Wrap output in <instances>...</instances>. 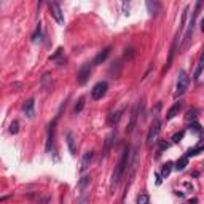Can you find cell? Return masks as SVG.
I'll return each instance as SVG.
<instances>
[{
    "label": "cell",
    "mask_w": 204,
    "mask_h": 204,
    "mask_svg": "<svg viewBox=\"0 0 204 204\" xmlns=\"http://www.w3.org/2000/svg\"><path fill=\"white\" fill-rule=\"evenodd\" d=\"M159 131H161V121H159V118L156 115L155 120H153V123H152V126H150V129H149V134H147V147H149V149H152V147L158 142Z\"/></svg>",
    "instance_id": "obj_2"
},
{
    "label": "cell",
    "mask_w": 204,
    "mask_h": 204,
    "mask_svg": "<svg viewBox=\"0 0 204 204\" xmlns=\"http://www.w3.org/2000/svg\"><path fill=\"white\" fill-rule=\"evenodd\" d=\"M172 166H174V164L171 163V161H169V163H166V164L163 166V171H161V177H164V179H166L167 175L171 174V171H172Z\"/></svg>",
    "instance_id": "obj_21"
},
{
    "label": "cell",
    "mask_w": 204,
    "mask_h": 204,
    "mask_svg": "<svg viewBox=\"0 0 204 204\" xmlns=\"http://www.w3.org/2000/svg\"><path fill=\"white\" fill-rule=\"evenodd\" d=\"M24 113H26L27 118H34L35 116V101L34 99H29L24 104Z\"/></svg>",
    "instance_id": "obj_11"
},
{
    "label": "cell",
    "mask_w": 204,
    "mask_h": 204,
    "mask_svg": "<svg viewBox=\"0 0 204 204\" xmlns=\"http://www.w3.org/2000/svg\"><path fill=\"white\" fill-rule=\"evenodd\" d=\"M89 75H91V64L86 62V64H83L78 70V73H77V80H78L80 85H85V83L89 80Z\"/></svg>",
    "instance_id": "obj_6"
},
{
    "label": "cell",
    "mask_w": 204,
    "mask_h": 204,
    "mask_svg": "<svg viewBox=\"0 0 204 204\" xmlns=\"http://www.w3.org/2000/svg\"><path fill=\"white\" fill-rule=\"evenodd\" d=\"M83 107H85V97H80L78 102H77V105H75V109H73V112H75V113H80V112L83 110Z\"/></svg>",
    "instance_id": "obj_24"
},
{
    "label": "cell",
    "mask_w": 204,
    "mask_h": 204,
    "mask_svg": "<svg viewBox=\"0 0 204 204\" xmlns=\"http://www.w3.org/2000/svg\"><path fill=\"white\" fill-rule=\"evenodd\" d=\"M180 109H182V102H177V104H174L172 107L169 109V112H167V113H166V120H167V121L177 116V113L180 112Z\"/></svg>",
    "instance_id": "obj_14"
},
{
    "label": "cell",
    "mask_w": 204,
    "mask_h": 204,
    "mask_svg": "<svg viewBox=\"0 0 204 204\" xmlns=\"http://www.w3.org/2000/svg\"><path fill=\"white\" fill-rule=\"evenodd\" d=\"M110 50H112L110 46L104 48V50H102V51H101L99 54H97L96 58H94V62H93V64H94V66H99V64H102V62H104L105 59L109 58V54H110Z\"/></svg>",
    "instance_id": "obj_12"
},
{
    "label": "cell",
    "mask_w": 204,
    "mask_h": 204,
    "mask_svg": "<svg viewBox=\"0 0 204 204\" xmlns=\"http://www.w3.org/2000/svg\"><path fill=\"white\" fill-rule=\"evenodd\" d=\"M187 164H188V158L187 156H182L180 159H177V163H175V169L177 171H184L185 167H187Z\"/></svg>",
    "instance_id": "obj_18"
},
{
    "label": "cell",
    "mask_w": 204,
    "mask_h": 204,
    "mask_svg": "<svg viewBox=\"0 0 204 204\" xmlns=\"http://www.w3.org/2000/svg\"><path fill=\"white\" fill-rule=\"evenodd\" d=\"M177 40H179V35L175 37V40H174V43H172V48H171V51H169V58H167V62H166V67H164V70H167L171 67V64H172V61H174V53H175V48H177Z\"/></svg>",
    "instance_id": "obj_15"
},
{
    "label": "cell",
    "mask_w": 204,
    "mask_h": 204,
    "mask_svg": "<svg viewBox=\"0 0 204 204\" xmlns=\"http://www.w3.org/2000/svg\"><path fill=\"white\" fill-rule=\"evenodd\" d=\"M139 107H140V105L137 104L136 107L132 109V112H131V120H129V123H128V128H126V132H128V134H131V132L134 131V128H136L137 116H139Z\"/></svg>",
    "instance_id": "obj_9"
},
{
    "label": "cell",
    "mask_w": 204,
    "mask_h": 204,
    "mask_svg": "<svg viewBox=\"0 0 204 204\" xmlns=\"http://www.w3.org/2000/svg\"><path fill=\"white\" fill-rule=\"evenodd\" d=\"M61 54H62V48H59V50H58V51H56V53H54V54L51 56V58H50V59H51V61H54V59H56V58H58V56H61Z\"/></svg>",
    "instance_id": "obj_29"
},
{
    "label": "cell",
    "mask_w": 204,
    "mask_h": 204,
    "mask_svg": "<svg viewBox=\"0 0 204 204\" xmlns=\"http://www.w3.org/2000/svg\"><path fill=\"white\" fill-rule=\"evenodd\" d=\"M201 30H204V19L201 21Z\"/></svg>",
    "instance_id": "obj_31"
},
{
    "label": "cell",
    "mask_w": 204,
    "mask_h": 204,
    "mask_svg": "<svg viewBox=\"0 0 204 204\" xmlns=\"http://www.w3.org/2000/svg\"><path fill=\"white\" fill-rule=\"evenodd\" d=\"M40 32H41V27H40V24H38V27H37V30H35V34L32 35V41H37V38L40 37Z\"/></svg>",
    "instance_id": "obj_28"
},
{
    "label": "cell",
    "mask_w": 204,
    "mask_h": 204,
    "mask_svg": "<svg viewBox=\"0 0 204 204\" xmlns=\"http://www.w3.org/2000/svg\"><path fill=\"white\" fill-rule=\"evenodd\" d=\"M147 8H149L150 10V13H152V15H156V11L161 8V5L158 3V2H147Z\"/></svg>",
    "instance_id": "obj_20"
},
{
    "label": "cell",
    "mask_w": 204,
    "mask_h": 204,
    "mask_svg": "<svg viewBox=\"0 0 204 204\" xmlns=\"http://www.w3.org/2000/svg\"><path fill=\"white\" fill-rule=\"evenodd\" d=\"M93 156H94L93 152H86L85 155H83L81 163H80V172H85L88 167H89V163H91V159H93Z\"/></svg>",
    "instance_id": "obj_10"
},
{
    "label": "cell",
    "mask_w": 204,
    "mask_h": 204,
    "mask_svg": "<svg viewBox=\"0 0 204 204\" xmlns=\"http://www.w3.org/2000/svg\"><path fill=\"white\" fill-rule=\"evenodd\" d=\"M58 120H59V115L50 123V126H48V139H46V147H45L46 152L51 150V145H53V140H54V129H56V123H58Z\"/></svg>",
    "instance_id": "obj_8"
},
{
    "label": "cell",
    "mask_w": 204,
    "mask_h": 204,
    "mask_svg": "<svg viewBox=\"0 0 204 204\" xmlns=\"http://www.w3.org/2000/svg\"><path fill=\"white\" fill-rule=\"evenodd\" d=\"M88 201H89V198H88V196L85 195V196H83V198H81L80 201H77V204H88Z\"/></svg>",
    "instance_id": "obj_30"
},
{
    "label": "cell",
    "mask_w": 204,
    "mask_h": 204,
    "mask_svg": "<svg viewBox=\"0 0 204 204\" xmlns=\"http://www.w3.org/2000/svg\"><path fill=\"white\" fill-rule=\"evenodd\" d=\"M201 152H204V142H199L196 147H193V149H190L188 152H187V155L185 156L187 158H190V156H195V155H199Z\"/></svg>",
    "instance_id": "obj_16"
},
{
    "label": "cell",
    "mask_w": 204,
    "mask_h": 204,
    "mask_svg": "<svg viewBox=\"0 0 204 204\" xmlns=\"http://www.w3.org/2000/svg\"><path fill=\"white\" fill-rule=\"evenodd\" d=\"M201 6H202V2H196V6H195V11H193V15L191 18H190V23H188V29H187V34H185V38H184V46L190 41V38H191V34H193V27H195V21L196 18H198V13L201 10Z\"/></svg>",
    "instance_id": "obj_4"
},
{
    "label": "cell",
    "mask_w": 204,
    "mask_h": 204,
    "mask_svg": "<svg viewBox=\"0 0 204 204\" xmlns=\"http://www.w3.org/2000/svg\"><path fill=\"white\" fill-rule=\"evenodd\" d=\"M188 85H190V77L188 73L185 72L184 69L179 70V77H177V86H175V97H180L187 93L188 89Z\"/></svg>",
    "instance_id": "obj_3"
},
{
    "label": "cell",
    "mask_w": 204,
    "mask_h": 204,
    "mask_svg": "<svg viewBox=\"0 0 204 204\" xmlns=\"http://www.w3.org/2000/svg\"><path fill=\"white\" fill-rule=\"evenodd\" d=\"M48 6H50L51 16L56 19V23H58V24H64V15H62V10H61L59 3L51 2V3H48Z\"/></svg>",
    "instance_id": "obj_7"
},
{
    "label": "cell",
    "mask_w": 204,
    "mask_h": 204,
    "mask_svg": "<svg viewBox=\"0 0 204 204\" xmlns=\"http://www.w3.org/2000/svg\"><path fill=\"white\" fill-rule=\"evenodd\" d=\"M120 116H121V110H118V112H115V113H112V115L109 116V123H110V124H116L118 120H120Z\"/></svg>",
    "instance_id": "obj_23"
},
{
    "label": "cell",
    "mask_w": 204,
    "mask_h": 204,
    "mask_svg": "<svg viewBox=\"0 0 204 204\" xmlns=\"http://www.w3.org/2000/svg\"><path fill=\"white\" fill-rule=\"evenodd\" d=\"M190 129H191V131H195V132H198V134H199L201 137H204V131L201 129V126H199L198 123H191V126H190Z\"/></svg>",
    "instance_id": "obj_25"
},
{
    "label": "cell",
    "mask_w": 204,
    "mask_h": 204,
    "mask_svg": "<svg viewBox=\"0 0 204 204\" xmlns=\"http://www.w3.org/2000/svg\"><path fill=\"white\" fill-rule=\"evenodd\" d=\"M89 182H91V177H89V175H83V177L78 180V188H80V190H85V188L89 185Z\"/></svg>",
    "instance_id": "obj_19"
},
{
    "label": "cell",
    "mask_w": 204,
    "mask_h": 204,
    "mask_svg": "<svg viewBox=\"0 0 204 204\" xmlns=\"http://www.w3.org/2000/svg\"><path fill=\"white\" fill-rule=\"evenodd\" d=\"M41 86H43L46 91L51 89V75L50 73H45L43 77H41Z\"/></svg>",
    "instance_id": "obj_17"
},
{
    "label": "cell",
    "mask_w": 204,
    "mask_h": 204,
    "mask_svg": "<svg viewBox=\"0 0 204 204\" xmlns=\"http://www.w3.org/2000/svg\"><path fill=\"white\" fill-rule=\"evenodd\" d=\"M107 89H109V83H107V81H99V83H96L94 88L91 89V97H93L94 101H99V99H102V97L105 96Z\"/></svg>",
    "instance_id": "obj_5"
},
{
    "label": "cell",
    "mask_w": 204,
    "mask_h": 204,
    "mask_svg": "<svg viewBox=\"0 0 204 204\" xmlns=\"http://www.w3.org/2000/svg\"><path fill=\"white\" fill-rule=\"evenodd\" d=\"M18 131H19V123L15 120V121L10 124V132H11V134H18Z\"/></svg>",
    "instance_id": "obj_26"
},
{
    "label": "cell",
    "mask_w": 204,
    "mask_h": 204,
    "mask_svg": "<svg viewBox=\"0 0 204 204\" xmlns=\"http://www.w3.org/2000/svg\"><path fill=\"white\" fill-rule=\"evenodd\" d=\"M137 204H150V196L147 193H140L137 196Z\"/></svg>",
    "instance_id": "obj_22"
},
{
    "label": "cell",
    "mask_w": 204,
    "mask_h": 204,
    "mask_svg": "<svg viewBox=\"0 0 204 204\" xmlns=\"http://www.w3.org/2000/svg\"><path fill=\"white\" fill-rule=\"evenodd\" d=\"M129 155H131V153H129V147H124V149H123V153H121V158H120L118 164H116L115 171H113V175H112V185H110L112 190H113V187L120 182V179L123 177L126 167L129 166Z\"/></svg>",
    "instance_id": "obj_1"
},
{
    "label": "cell",
    "mask_w": 204,
    "mask_h": 204,
    "mask_svg": "<svg viewBox=\"0 0 204 204\" xmlns=\"http://www.w3.org/2000/svg\"><path fill=\"white\" fill-rule=\"evenodd\" d=\"M66 140H67V147H69V152L75 155L77 153V144H75V134L73 132H67L66 136Z\"/></svg>",
    "instance_id": "obj_13"
},
{
    "label": "cell",
    "mask_w": 204,
    "mask_h": 204,
    "mask_svg": "<svg viewBox=\"0 0 204 204\" xmlns=\"http://www.w3.org/2000/svg\"><path fill=\"white\" fill-rule=\"evenodd\" d=\"M184 136H185V131H180V132H175V134L172 136V140L174 142H180L182 139H184Z\"/></svg>",
    "instance_id": "obj_27"
}]
</instances>
